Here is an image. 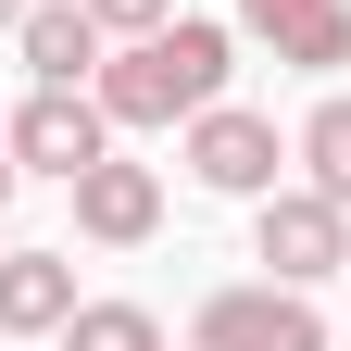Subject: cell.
Wrapping results in <instances>:
<instances>
[{
    "label": "cell",
    "mask_w": 351,
    "mask_h": 351,
    "mask_svg": "<svg viewBox=\"0 0 351 351\" xmlns=\"http://www.w3.org/2000/svg\"><path fill=\"white\" fill-rule=\"evenodd\" d=\"M226 75H239V25L176 13V25H151V38H113L88 88H101L113 125H189L201 101H226Z\"/></svg>",
    "instance_id": "1"
},
{
    "label": "cell",
    "mask_w": 351,
    "mask_h": 351,
    "mask_svg": "<svg viewBox=\"0 0 351 351\" xmlns=\"http://www.w3.org/2000/svg\"><path fill=\"white\" fill-rule=\"evenodd\" d=\"M251 263L276 289H326V276H351V213L326 189H263L251 201Z\"/></svg>",
    "instance_id": "2"
},
{
    "label": "cell",
    "mask_w": 351,
    "mask_h": 351,
    "mask_svg": "<svg viewBox=\"0 0 351 351\" xmlns=\"http://www.w3.org/2000/svg\"><path fill=\"white\" fill-rule=\"evenodd\" d=\"M189 176L213 201H263V189H289V138H276V113H251V101H201L189 113Z\"/></svg>",
    "instance_id": "3"
},
{
    "label": "cell",
    "mask_w": 351,
    "mask_h": 351,
    "mask_svg": "<svg viewBox=\"0 0 351 351\" xmlns=\"http://www.w3.org/2000/svg\"><path fill=\"white\" fill-rule=\"evenodd\" d=\"M189 351H339V339H326V314H314V289L251 276V289H213L201 314H189Z\"/></svg>",
    "instance_id": "4"
},
{
    "label": "cell",
    "mask_w": 351,
    "mask_h": 351,
    "mask_svg": "<svg viewBox=\"0 0 351 351\" xmlns=\"http://www.w3.org/2000/svg\"><path fill=\"white\" fill-rule=\"evenodd\" d=\"M101 151H113L101 88H25V101H13V163H25V176H63V189H75Z\"/></svg>",
    "instance_id": "5"
},
{
    "label": "cell",
    "mask_w": 351,
    "mask_h": 351,
    "mask_svg": "<svg viewBox=\"0 0 351 351\" xmlns=\"http://www.w3.org/2000/svg\"><path fill=\"white\" fill-rule=\"evenodd\" d=\"M75 239H88V251H138V239H163V176L125 163V151H101V163L75 176Z\"/></svg>",
    "instance_id": "6"
},
{
    "label": "cell",
    "mask_w": 351,
    "mask_h": 351,
    "mask_svg": "<svg viewBox=\"0 0 351 351\" xmlns=\"http://www.w3.org/2000/svg\"><path fill=\"white\" fill-rule=\"evenodd\" d=\"M239 38H263L301 75H339L351 63V0H239Z\"/></svg>",
    "instance_id": "7"
},
{
    "label": "cell",
    "mask_w": 351,
    "mask_h": 351,
    "mask_svg": "<svg viewBox=\"0 0 351 351\" xmlns=\"http://www.w3.org/2000/svg\"><path fill=\"white\" fill-rule=\"evenodd\" d=\"M13 51H25V75H38V88H88L113 38H101V13H88V0H25Z\"/></svg>",
    "instance_id": "8"
},
{
    "label": "cell",
    "mask_w": 351,
    "mask_h": 351,
    "mask_svg": "<svg viewBox=\"0 0 351 351\" xmlns=\"http://www.w3.org/2000/svg\"><path fill=\"white\" fill-rule=\"evenodd\" d=\"M75 314V251H0V339H63Z\"/></svg>",
    "instance_id": "9"
},
{
    "label": "cell",
    "mask_w": 351,
    "mask_h": 351,
    "mask_svg": "<svg viewBox=\"0 0 351 351\" xmlns=\"http://www.w3.org/2000/svg\"><path fill=\"white\" fill-rule=\"evenodd\" d=\"M289 163H301V189H326V201L351 213V88H339V101H314V113H301V138H289Z\"/></svg>",
    "instance_id": "10"
},
{
    "label": "cell",
    "mask_w": 351,
    "mask_h": 351,
    "mask_svg": "<svg viewBox=\"0 0 351 351\" xmlns=\"http://www.w3.org/2000/svg\"><path fill=\"white\" fill-rule=\"evenodd\" d=\"M63 351H163V314H151V301H75Z\"/></svg>",
    "instance_id": "11"
},
{
    "label": "cell",
    "mask_w": 351,
    "mask_h": 351,
    "mask_svg": "<svg viewBox=\"0 0 351 351\" xmlns=\"http://www.w3.org/2000/svg\"><path fill=\"white\" fill-rule=\"evenodd\" d=\"M101 13V38H151V25H176V0H88Z\"/></svg>",
    "instance_id": "12"
},
{
    "label": "cell",
    "mask_w": 351,
    "mask_h": 351,
    "mask_svg": "<svg viewBox=\"0 0 351 351\" xmlns=\"http://www.w3.org/2000/svg\"><path fill=\"white\" fill-rule=\"evenodd\" d=\"M13 176H25V163H13V113H0V213H13Z\"/></svg>",
    "instance_id": "13"
},
{
    "label": "cell",
    "mask_w": 351,
    "mask_h": 351,
    "mask_svg": "<svg viewBox=\"0 0 351 351\" xmlns=\"http://www.w3.org/2000/svg\"><path fill=\"white\" fill-rule=\"evenodd\" d=\"M13 25H25V0H0V38H13Z\"/></svg>",
    "instance_id": "14"
},
{
    "label": "cell",
    "mask_w": 351,
    "mask_h": 351,
    "mask_svg": "<svg viewBox=\"0 0 351 351\" xmlns=\"http://www.w3.org/2000/svg\"><path fill=\"white\" fill-rule=\"evenodd\" d=\"M339 351H351V339H339Z\"/></svg>",
    "instance_id": "15"
}]
</instances>
